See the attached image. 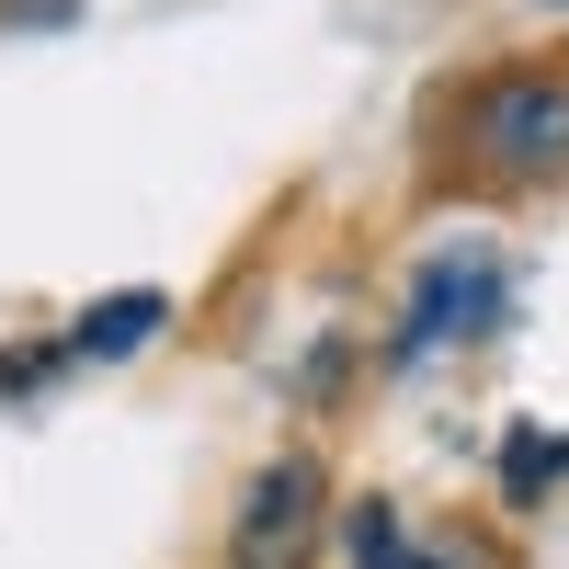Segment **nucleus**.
Wrapping results in <instances>:
<instances>
[{"mask_svg": "<svg viewBox=\"0 0 569 569\" xmlns=\"http://www.w3.org/2000/svg\"><path fill=\"white\" fill-rule=\"evenodd\" d=\"M547 12H569V0H547Z\"/></svg>", "mask_w": 569, "mask_h": 569, "instance_id": "obj_7", "label": "nucleus"}, {"mask_svg": "<svg viewBox=\"0 0 569 569\" xmlns=\"http://www.w3.org/2000/svg\"><path fill=\"white\" fill-rule=\"evenodd\" d=\"M353 569H445V558L410 547V525H399L388 501H365V512H353Z\"/></svg>", "mask_w": 569, "mask_h": 569, "instance_id": "obj_6", "label": "nucleus"}, {"mask_svg": "<svg viewBox=\"0 0 569 569\" xmlns=\"http://www.w3.org/2000/svg\"><path fill=\"white\" fill-rule=\"evenodd\" d=\"M501 297H512L501 251H433L410 273V297H399V365H433L456 342H479V330L501 319Z\"/></svg>", "mask_w": 569, "mask_h": 569, "instance_id": "obj_2", "label": "nucleus"}, {"mask_svg": "<svg viewBox=\"0 0 569 569\" xmlns=\"http://www.w3.org/2000/svg\"><path fill=\"white\" fill-rule=\"evenodd\" d=\"M319 512H330L319 456H273L262 479L240 490V525H228V569H308V558H319Z\"/></svg>", "mask_w": 569, "mask_h": 569, "instance_id": "obj_3", "label": "nucleus"}, {"mask_svg": "<svg viewBox=\"0 0 569 569\" xmlns=\"http://www.w3.org/2000/svg\"><path fill=\"white\" fill-rule=\"evenodd\" d=\"M160 319H171V308L149 297V284H137V297H114V308H91V319L69 330V353H91V365H114V353H137V342H149Z\"/></svg>", "mask_w": 569, "mask_h": 569, "instance_id": "obj_5", "label": "nucleus"}, {"mask_svg": "<svg viewBox=\"0 0 569 569\" xmlns=\"http://www.w3.org/2000/svg\"><path fill=\"white\" fill-rule=\"evenodd\" d=\"M569 479V433H547V421H512L501 433V501H547Z\"/></svg>", "mask_w": 569, "mask_h": 569, "instance_id": "obj_4", "label": "nucleus"}, {"mask_svg": "<svg viewBox=\"0 0 569 569\" xmlns=\"http://www.w3.org/2000/svg\"><path fill=\"white\" fill-rule=\"evenodd\" d=\"M467 160L501 182H569V69H501L467 91Z\"/></svg>", "mask_w": 569, "mask_h": 569, "instance_id": "obj_1", "label": "nucleus"}]
</instances>
